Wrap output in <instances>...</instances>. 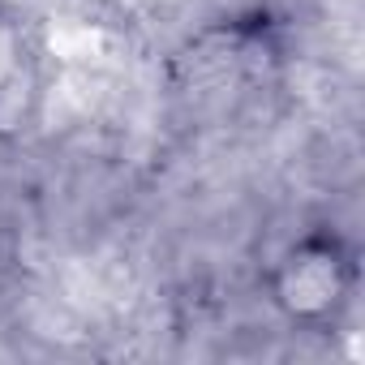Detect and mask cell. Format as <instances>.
I'll use <instances>...</instances> for the list:
<instances>
[{"label":"cell","instance_id":"cell-1","mask_svg":"<svg viewBox=\"0 0 365 365\" xmlns=\"http://www.w3.org/2000/svg\"><path fill=\"white\" fill-rule=\"evenodd\" d=\"M262 288L267 305L284 327L305 335H331L344 327L361 288L356 245L335 224H309L271 258Z\"/></svg>","mask_w":365,"mask_h":365}]
</instances>
